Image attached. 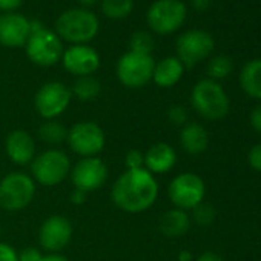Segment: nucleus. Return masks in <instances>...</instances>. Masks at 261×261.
Segmentation results:
<instances>
[{"label": "nucleus", "mask_w": 261, "mask_h": 261, "mask_svg": "<svg viewBox=\"0 0 261 261\" xmlns=\"http://www.w3.org/2000/svg\"><path fill=\"white\" fill-rule=\"evenodd\" d=\"M62 63L72 75H92L100 68V56L89 45H72L63 51Z\"/></svg>", "instance_id": "2eb2a0df"}, {"label": "nucleus", "mask_w": 261, "mask_h": 261, "mask_svg": "<svg viewBox=\"0 0 261 261\" xmlns=\"http://www.w3.org/2000/svg\"><path fill=\"white\" fill-rule=\"evenodd\" d=\"M217 217V211L212 204L209 203H200L198 206H195L192 209V218L191 221H194L195 224L201 226V227H207L215 221Z\"/></svg>", "instance_id": "cd10ccee"}, {"label": "nucleus", "mask_w": 261, "mask_h": 261, "mask_svg": "<svg viewBox=\"0 0 261 261\" xmlns=\"http://www.w3.org/2000/svg\"><path fill=\"white\" fill-rule=\"evenodd\" d=\"M22 5V0H0V10L5 13H14Z\"/></svg>", "instance_id": "f704fd0d"}, {"label": "nucleus", "mask_w": 261, "mask_h": 261, "mask_svg": "<svg viewBox=\"0 0 261 261\" xmlns=\"http://www.w3.org/2000/svg\"><path fill=\"white\" fill-rule=\"evenodd\" d=\"M240 86L253 100H261V59L249 60L240 72Z\"/></svg>", "instance_id": "4be33fe9"}, {"label": "nucleus", "mask_w": 261, "mask_h": 261, "mask_svg": "<svg viewBox=\"0 0 261 261\" xmlns=\"http://www.w3.org/2000/svg\"><path fill=\"white\" fill-rule=\"evenodd\" d=\"M0 261H19L17 250L11 244L0 241Z\"/></svg>", "instance_id": "2f4dec72"}, {"label": "nucleus", "mask_w": 261, "mask_h": 261, "mask_svg": "<svg viewBox=\"0 0 261 261\" xmlns=\"http://www.w3.org/2000/svg\"><path fill=\"white\" fill-rule=\"evenodd\" d=\"M191 4L197 11H206L212 5V0H191Z\"/></svg>", "instance_id": "4c0bfd02"}, {"label": "nucleus", "mask_w": 261, "mask_h": 261, "mask_svg": "<svg viewBox=\"0 0 261 261\" xmlns=\"http://www.w3.org/2000/svg\"><path fill=\"white\" fill-rule=\"evenodd\" d=\"M5 151L8 159L19 166L31 165L36 157V142L23 129H14L7 136Z\"/></svg>", "instance_id": "f3484780"}, {"label": "nucleus", "mask_w": 261, "mask_h": 261, "mask_svg": "<svg viewBox=\"0 0 261 261\" xmlns=\"http://www.w3.org/2000/svg\"><path fill=\"white\" fill-rule=\"evenodd\" d=\"M155 62L152 56L124 53L117 62V79L118 82L130 89L146 86L152 80Z\"/></svg>", "instance_id": "0eeeda50"}, {"label": "nucleus", "mask_w": 261, "mask_h": 261, "mask_svg": "<svg viewBox=\"0 0 261 261\" xmlns=\"http://www.w3.org/2000/svg\"><path fill=\"white\" fill-rule=\"evenodd\" d=\"M43 253L36 247H27L19 253V261H42Z\"/></svg>", "instance_id": "473e14b6"}, {"label": "nucleus", "mask_w": 261, "mask_h": 261, "mask_svg": "<svg viewBox=\"0 0 261 261\" xmlns=\"http://www.w3.org/2000/svg\"><path fill=\"white\" fill-rule=\"evenodd\" d=\"M195 261H224V259L218 253H215V252H204Z\"/></svg>", "instance_id": "e433bc0d"}, {"label": "nucleus", "mask_w": 261, "mask_h": 261, "mask_svg": "<svg viewBox=\"0 0 261 261\" xmlns=\"http://www.w3.org/2000/svg\"><path fill=\"white\" fill-rule=\"evenodd\" d=\"M192 259H194V255L189 250H181L178 253V261H192Z\"/></svg>", "instance_id": "ea45409f"}, {"label": "nucleus", "mask_w": 261, "mask_h": 261, "mask_svg": "<svg viewBox=\"0 0 261 261\" xmlns=\"http://www.w3.org/2000/svg\"><path fill=\"white\" fill-rule=\"evenodd\" d=\"M79 2L83 5V7H92V5H95L98 0H79Z\"/></svg>", "instance_id": "a19ab883"}, {"label": "nucleus", "mask_w": 261, "mask_h": 261, "mask_svg": "<svg viewBox=\"0 0 261 261\" xmlns=\"http://www.w3.org/2000/svg\"><path fill=\"white\" fill-rule=\"evenodd\" d=\"M247 163L249 166L256 171V172H261V143H256L253 145L249 152H247Z\"/></svg>", "instance_id": "7c9ffc66"}, {"label": "nucleus", "mask_w": 261, "mask_h": 261, "mask_svg": "<svg viewBox=\"0 0 261 261\" xmlns=\"http://www.w3.org/2000/svg\"><path fill=\"white\" fill-rule=\"evenodd\" d=\"M86 201V192L80 191V189H74L71 192V203L72 204H83Z\"/></svg>", "instance_id": "c9c22d12"}, {"label": "nucleus", "mask_w": 261, "mask_h": 261, "mask_svg": "<svg viewBox=\"0 0 261 261\" xmlns=\"http://www.w3.org/2000/svg\"><path fill=\"white\" fill-rule=\"evenodd\" d=\"M134 8V0H103L101 11L108 19L120 20L130 14Z\"/></svg>", "instance_id": "393cba45"}, {"label": "nucleus", "mask_w": 261, "mask_h": 261, "mask_svg": "<svg viewBox=\"0 0 261 261\" xmlns=\"http://www.w3.org/2000/svg\"><path fill=\"white\" fill-rule=\"evenodd\" d=\"M0 233H2V224H0Z\"/></svg>", "instance_id": "79ce46f5"}, {"label": "nucleus", "mask_w": 261, "mask_h": 261, "mask_svg": "<svg viewBox=\"0 0 261 261\" xmlns=\"http://www.w3.org/2000/svg\"><path fill=\"white\" fill-rule=\"evenodd\" d=\"M214 39L203 30H191L177 39V59L185 68H194L214 51Z\"/></svg>", "instance_id": "9b49d317"}, {"label": "nucleus", "mask_w": 261, "mask_h": 261, "mask_svg": "<svg viewBox=\"0 0 261 261\" xmlns=\"http://www.w3.org/2000/svg\"><path fill=\"white\" fill-rule=\"evenodd\" d=\"M71 160L60 149H46L34 157L31 163L33 180L42 186L53 188L69 177Z\"/></svg>", "instance_id": "20e7f679"}, {"label": "nucleus", "mask_w": 261, "mask_h": 261, "mask_svg": "<svg viewBox=\"0 0 261 261\" xmlns=\"http://www.w3.org/2000/svg\"><path fill=\"white\" fill-rule=\"evenodd\" d=\"M36 197V181L23 172H10L0 180V207L17 212L31 204Z\"/></svg>", "instance_id": "39448f33"}, {"label": "nucleus", "mask_w": 261, "mask_h": 261, "mask_svg": "<svg viewBox=\"0 0 261 261\" xmlns=\"http://www.w3.org/2000/svg\"><path fill=\"white\" fill-rule=\"evenodd\" d=\"M108 166L98 157H88L79 160L69 172L74 189H80L86 194L103 188L108 181Z\"/></svg>", "instance_id": "ddd939ff"}, {"label": "nucleus", "mask_w": 261, "mask_h": 261, "mask_svg": "<svg viewBox=\"0 0 261 261\" xmlns=\"http://www.w3.org/2000/svg\"><path fill=\"white\" fill-rule=\"evenodd\" d=\"M191 105L195 112L211 121L221 120L229 114L230 101L218 82L203 79L195 83L191 92Z\"/></svg>", "instance_id": "f03ea898"}, {"label": "nucleus", "mask_w": 261, "mask_h": 261, "mask_svg": "<svg viewBox=\"0 0 261 261\" xmlns=\"http://www.w3.org/2000/svg\"><path fill=\"white\" fill-rule=\"evenodd\" d=\"M154 49V39L148 31H137L130 36L129 40V51L137 54H146L151 56Z\"/></svg>", "instance_id": "bb28decb"}, {"label": "nucleus", "mask_w": 261, "mask_h": 261, "mask_svg": "<svg viewBox=\"0 0 261 261\" xmlns=\"http://www.w3.org/2000/svg\"><path fill=\"white\" fill-rule=\"evenodd\" d=\"M124 165H126V171L145 168V154L139 149L127 151L124 155Z\"/></svg>", "instance_id": "c85d7f7f"}, {"label": "nucleus", "mask_w": 261, "mask_h": 261, "mask_svg": "<svg viewBox=\"0 0 261 261\" xmlns=\"http://www.w3.org/2000/svg\"><path fill=\"white\" fill-rule=\"evenodd\" d=\"M72 98L71 89L60 82L45 83L34 97V108L45 120H56L69 106Z\"/></svg>", "instance_id": "f8f14e48"}, {"label": "nucleus", "mask_w": 261, "mask_h": 261, "mask_svg": "<svg viewBox=\"0 0 261 261\" xmlns=\"http://www.w3.org/2000/svg\"><path fill=\"white\" fill-rule=\"evenodd\" d=\"M42 261H68V258L60 253H48V255H43Z\"/></svg>", "instance_id": "58836bf2"}, {"label": "nucleus", "mask_w": 261, "mask_h": 261, "mask_svg": "<svg viewBox=\"0 0 261 261\" xmlns=\"http://www.w3.org/2000/svg\"><path fill=\"white\" fill-rule=\"evenodd\" d=\"M100 91H101V85L92 75L77 77V80L74 82L72 89H71L72 95H75L80 101H91V100L97 98Z\"/></svg>", "instance_id": "5701e85b"}, {"label": "nucleus", "mask_w": 261, "mask_h": 261, "mask_svg": "<svg viewBox=\"0 0 261 261\" xmlns=\"http://www.w3.org/2000/svg\"><path fill=\"white\" fill-rule=\"evenodd\" d=\"M72 223L63 215L48 217L39 229V243L49 253L63 250L72 238Z\"/></svg>", "instance_id": "4468645a"}, {"label": "nucleus", "mask_w": 261, "mask_h": 261, "mask_svg": "<svg viewBox=\"0 0 261 261\" xmlns=\"http://www.w3.org/2000/svg\"><path fill=\"white\" fill-rule=\"evenodd\" d=\"M181 149L189 155H200L209 146V134L204 126L195 121H188L180 130Z\"/></svg>", "instance_id": "6ab92c4d"}, {"label": "nucleus", "mask_w": 261, "mask_h": 261, "mask_svg": "<svg viewBox=\"0 0 261 261\" xmlns=\"http://www.w3.org/2000/svg\"><path fill=\"white\" fill-rule=\"evenodd\" d=\"M168 120L175 126H185L188 123V111L181 105H174L168 109Z\"/></svg>", "instance_id": "c756f323"}, {"label": "nucleus", "mask_w": 261, "mask_h": 261, "mask_svg": "<svg viewBox=\"0 0 261 261\" xmlns=\"http://www.w3.org/2000/svg\"><path fill=\"white\" fill-rule=\"evenodd\" d=\"M100 28L97 16L83 8H72L59 16L56 22L57 36L74 45H85L91 42Z\"/></svg>", "instance_id": "7ed1b4c3"}, {"label": "nucleus", "mask_w": 261, "mask_h": 261, "mask_svg": "<svg viewBox=\"0 0 261 261\" xmlns=\"http://www.w3.org/2000/svg\"><path fill=\"white\" fill-rule=\"evenodd\" d=\"M185 66L177 57H166L155 63L152 80L160 88H172L183 77Z\"/></svg>", "instance_id": "aec40b11"}, {"label": "nucleus", "mask_w": 261, "mask_h": 261, "mask_svg": "<svg viewBox=\"0 0 261 261\" xmlns=\"http://www.w3.org/2000/svg\"><path fill=\"white\" fill-rule=\"evenodd\" d=\"M39 137L48 145H60L66 142L68 137V129L65 127L63 123L57 120H46L40 127H39Z\"/></svg>", "instance_id": "b1692460"}, {"label": "nucleus", "mask_w": 261, "mask_h": 261, "mask_svg": "<svg viewBox=\"0 0 261 261\" xmlns=\"http://www.w3.org/2000/svg\"><path fill=\"white\" fill-rule=\"evenodd\" d=\"M186 5L180 0H155L148 10L146 19L154 33L168 36L181 28L186 20Z\"/></svg>", "instance_id": "1a4fd4ad"}, {"label": "nucleus", "mask_w": 261, "mask_h": 261, "mask_svg": "<svg viewBox=\"0 0 261 261\" xmlns=\"http://www.w3.org/2000/svg\"><path fill=\"white\" fill-rule=\"evenodd\" d=\"M66 143L71 148V151L82 159L88 157H97L105 145L106 137L100 124L95 121H77L68 129Z\"/></svg>", "instance_id": "423d86ee"}, {"label": "nucleus", "mask_w": 261, "mask_h": 261, "mask_svg": "<svg viewBox=\"0 0 261 261\" xmlns=\"http://www.w3.org/2000/svg\"><path fill=\"white\" fill-rule=\"evenodd\" d=\"M25 46L30 60L39 66H53L59 63L65 51L62 39L48 28L31 33Z\"/></svg>", "instance_id": "9d476101"}, {"label": "nucleus", "mask_w": 261, "mask_h": 261, "mask_svg": "<svg viewBox=\"0 0 261 261\" xmlns=\"http://www.w3.org/2000/svg\"><path fill=\"white\" fill-rule=\"evenodd\" d=\"M177 163V152L168 143H155L145 152V169L152 175L166 174L174 169Z\"/></svg>", "instance_id": "a211bd4d"}, {"label": "nucleus", "mask_w": 261, "mask_h": 261, "mask_svg": "<svg viewBox=\"0 0 261 261\" xmlns=\"http://www.w3.org/2000/svg\"><path fill=\"white\" fill-rule=\"evenodd\" d=\"M191 215L181 209H169L160 218V230L168 238H180L191 229Z\"/></svg>", "instance_id": "412c9836"}, {"label": "nucleus", "mask_w": 261, "mask_h": 261, "mask_svg": "<svg viewBox=\"0 0 261 261\" xmlns=\"http://www.w3.org/2000/svg\"><path fill=\"white\" fill-rule=\"evenodd\" d=\"M114 204L126 214H142L159 198V181L145 168L124 171L111 189Z\"/></svg>", "instance_id": "f257e3e1"}, {"label": "nucleus", "mask_w": 261, "mask_h": 261, "mask_svg": "<svg viewBox=\"0 0 261 261\" xmlns=\"http://www.w3.org/2000/svg\"><path fill=\"white\" fill-rule=\"evenodd\" d=\"M232 60L227 56H215L207 63V75L211 80H223L232 72Z\"/></svg>", "instance_id": "a878e982"}, {"label": "nucleus", "mask_w": 261, "mask_h": 261, "mask_svg": "<svg viewBox=\"0 0 261 261\" xmlns=\"http://www.w3.org/2000/svg\"><path fill=\"white\" fill-rule=\"evenodd\" d=\"M31 36L30 20L17 13H5L0 16V45L7 48L25 46Z\"/></svg>", "instance_id": "dca6fc26"}, {"label": "nucleus", "mask_w": 261, "mask_h": 261, "mask_svg": "<svg viewBox=\"0 0 261 261\" xmlns=\"http://www.w3.org/2000/svg\"><path fill=\"white\" fill-rule=\"evenodd\" d=\"M206 185L204 180L194 172H181L174 177L168 186V197L171 203L181 211H192L204 201Z\"/></svg>", "instance_id": "6e6552de"}, {"label": "nucleus", "mask_w": 261, "mask_h": 261, "mask_svg": "<svg viewBox=\"0 0 261 261\" xmlns=\"http://www.w3.org/2000/svg\"><path fill=\"white\" fill-rule=\"evenodd\" d=\"M249 123H250V126L256 130V133L261 134V103H258V105L250 111Z\"/></svg>", "instance_id": "72a5a7b5"}]
</instances>
